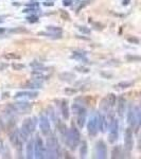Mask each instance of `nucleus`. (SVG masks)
<instances>
[{
  "label": "nucleus",
  "mask_w": 141,
  "mask_h": 159,
  "mask_svg": "<svg viewBox=\"0 0 141 159\" xmlns=\"http://www.w3.org/2000/svg\"><path fill=\"white\" fill-rule=\"evenodd\" d=\"M3 129V123H2V121H1V119H0V132Z\"/></svg>",
  "instance_id": "de8ad7c7"
},
{
  "label": "nucleus",
  "mask_w": 141,
  "mask_h": 159,
  "mask_svg": "<svg viewBox=\"0 0 141 159\" xmlns=\"http://www.w3.org/2000/svg\"><path fill=\"white\" fill-rule=\"evenodd\" d=\"M10 32H12V33H28V30L25 28H14V29H11Z\"/></svg>",
  "instance_id": "473e14b6"
},
{
  "label": "nucleus",
  "mask_w": 141,
  "mask_h": 159,
  "mask_svg": "<svg viewBox=\"0 0 141 159\" xmlns=\"http://www.w3.org/2000/svg\"><path fill=\"white\" fill-rule=\"evenodd\" d=\"M61 112L63 115V118L65 120H67L69 118V108H68V102L66 100H63L61 102Z\"/></svg>",
  "instance_id": "6ab92c4d"
},
{
  "label": "nucleus",
  "mask_w": 141,
  "mask_h": 159,
  "mask_svg": "<svg viewBox=\"0 0 141 159\" xmlns=\"http://www.w3.org/2000/svg\"><path fill=\"white\" fill-rule=\"evenodd\" d=\"M64 6H71V0H65V1H64Z\"/></svg>",
  "instance_id": "37998d69"
},
{
  "label": "nucleus",
  "mask_w": 141,
  "mask_h": 159,
  "mask_svg": "<svg viewBox=\"0 0 141 159\" xmlns=\"http://www.w3.org/2000/svg\"><path fill=\"white\" fill-rule=\"evenodd\" d=\"M59 14H61V17L63 19H65V20H70V16H69V14L67 13V12L63 11V10H59Z\"/></svg>",
  "instance_id": "e433bc0d"
},
{
  "label": "nucleus",
  "mask_w": 141,
  "mask_h": 159,
  "mask_svg": "<svg viewBox=\"0 0 141 159\" xmlns=\"http://www.w3.org/2000/svg\"><path fill=\"white\" fill-rule=\"evenodd\" d=\"M10 142L13 144L15 148H21V144H22V140L20 139L19 136V131H13L12 132H10Z\"/></svg>",
  "instance_id": "9b49d317"
},
{
  "label": "nucleus",
  "mask_w": 141,
  "mask_h": 159,
  "mask_svg": "<svg viewBox=\"0 0 141 159\" xmlns=\"http://www.w3.org/2000/svg\"><path fill=\"white\" fill-rule=\"evenodd\" d=\"M125 108H126V101L125 99L120 97L118 99V105H117V112H118V116L120 118H122L124 116V112H125Z\"/></svg>",
  "instance_id": "2eb2a0df"
},
{
  "label": "nucleus",
  "mask_w": 141,
  "mask_h": 159,
  "mask_svg": "<svg viewBox=\"0 0 141 159\" xmlns=\"http://www.w3.org/2000/svg\"><path fill=\"white\" fill-rule=\"evenodd\" d=\"M127 42L133 43V44H139V40H138V38L133 37V36H130V37H127Z\"/></svg>",
  "instance_id": "ea45409f"
},
{
  "label": "nucleus",
  "mask_w": 141,
  "mask_h": 159,
  "mask_svg": "<svg viewBox=\"0 0 141 159\" xmlns=\"http://www.w3.org/2000/svg\"><path fill=\"white\" fill-rule=\"evenodd\" d=\"M27 8H36V9H38V8H39V4H38L37 2H33V3H28L27 4Z\"/></svg>",
  "instance_id": "79ce46f5"
},
{
  "label": "nucleus",
  "mask_w": 141,
  "mask_h": 159,
  "mask_svg": "<svg viewBox=\"0 0 141 159\" xmlns=\"http://www.w3.org/2000/svg\"><path fill=\"white\" fill-rule=\"evenodd\" d=\"M44 6H53L54 3H53V2H44Z\"/></svg>",
  "instance_id": "a18cd8bd"
},
{
  "label": "nucleus",
  "mask_w": 141,
  "mask_h": 159,
  "mask_svg": "<svg viewBox=\"0 0 141 159\" xmlns=\"http://www.w3.org/2000/svg\"><path fill=\"white\" fill-rule=\"evenodd\" d=\"M118 129H119L118 120L111 119V123H109V138H108L111 143H114L118 139Z\"/></svg>",
  "instance_id": "39448f33"
},
{
  "label": "nucleus",
  "mask_w": 141,
  "mask_h": 159,
  "mask_svg": "<svg viewBox=\"0 0 141 159\" xmlns=\"http://www.w3.org/2000/svg\"><path fill=\"white\" fill-rule=\"evenodd\" d=\"M135 110H136V115H137L138 124L141 125V105L140 106H135Z\"/></svg>",
  "instance_id": "2f4dec72"
},
{
  "label": "nucleus",
  "mask_w": 141,
  "mask_h": 159,
  "mask_svg": "<svg viewBox=\"0 0 141 159\" xmlns=\"http://www.w3.org/2000/svg\"><path fill=\"white\" fill-rule=\"evenodd\" d=\"M58 76L59 79L64 82H71L75 79V75L73 73H71V72H63V73H61Z\"/></svg>",
  "instance_id": "4be33fe9"
},
{
  "label": "nucleus",
  "mask_w": 141,
  "mask_h": 159,
  "mask_svg": "<svg viewBox=\"0 0 141 159\" xmlns=\"http://www.w3.org/2000/svg\"><path fill=\"white\" fill-rule=\"evenodd\" d=\"M106 100H107V102H108V104L111 105V106H114L117 103V98H116V96H115L114 93H111V95L107 96Z\"/></svg>",
  "instance_id": "cd10ccee"
},
{
  "label": "nucleus",
  "mask_w": 141,
  "mask_h": 159,
  "mask_svg": "<svg viewBox=\"0 0 141 159\" xmlns=\"http://www.w3.org/2000/svg\"><path fill=\"white\" fill-rule=\"evenodd\" d=\"M133 82H120V83L117 84L115 87L116 88H121V89H125V88H130L133 86Z\"/></svg>",
  "instance_id": "a878e982"
},
{
  "label": "nucleus",
  "mask_w": 141,
  "mask_h": 159,
  "mask_svg": "<svg viewBox=\"0 0 141 159\" xmlns=\"http://www.w3.org/2000/svg\"><path fill=\"white\" fill-rule=\"evenodd\" d=\"M37 10L36 8H27V9H25L23 10V13H30V12H32V13H35V12H37Z\"/></svg>",
  "instance_id": "a19ab883"
},
{
  "label": "nucleus",
  "mask_w": 141,
  "mask_h": 159,
  "mask_svg": "<svg viewBox=\"0 0 141 159\" xmlns=\"http://www.w3.org/2000/svg\"><path fill=\"white\" fill-rule=\"evenodd\" d=\"M102 75H103V76H107V78H111V74H105L104 73V72H102Z\"/></svg>",
  "instance_id": "09e8293b"
},
{
  "label": "nucleus",
  "mask_w": 141,
  "mask_h": 159,
  "mask_svg": "<svg viewBox=\"0 0 141 159\" xmlns=\"http://www.w3.org/2000/svg\"><path fill=\"white\" fill-rule=\"evenodd\" d=\"M39 127H40V132L44 136H48L50 134L51 131V127H50V122L49 119L46 115H42L39 118Z\"/></svg>",
  "instance_id": "6e6552de"
},
{
  "label": "nucleus",
  "mask_w": 141,
  "mask_h": 159,
  "mask_svg": "<svg viewBox=\"0 0 141 159\" xmlns=\"http://www.w3.org/2000/svg\"><path fill=\"white\" fill-rule=\"evenodd\" d=\"M47 31L51 33H55V34H62L63 32V29L59 28V26H47Z\"/></svg>",
  "instance_id": "393cba45"
},
{
  "label": "nucleus",
  "mask_w": 141,
  "mask_h": 159,
  "mask_svg": "<svg viewBox=\"0 0 141 159\" xmlns=\"http://www.w3.org/2000/svg\"><path fill=\"white\" fill-rule=\"evenodd\" d=\"M45 145H44V141L40 138L39 136H37L34 140V157L37 159H42L46 158L45 156Z\"/></svg>",
  "instance_id": "7ed1b4c3"
},
{
  "label": "nucleus",
  "mask_w": 141,
  "mask_h": 159,
  "mask_svg": "<svg viewBox=\"0 0 141 159\" xmlns=\"http://www.w3.org/2000/svg\"><path fill=\"white\" fill-rule=\"evenodd\" d=\"M4 31H6V30H4L3 28H0V34H2V33H3Z\"/></svg>",
  "instance_id": "8fccbe9b"
},
{
  "label": "nucleus",
  "mask_w": 141,
  "mask_h": 159,
  "mask_svg": "<svg viewBox=\"0 0 141 159\" xmlns=\"http://www.w3.org/2000/svg\"><path fill=\"white\" fill-rule=\"evenodd\" d=\"M12 67H13L14 70H22V69H25V65L23 64H18V63H14L13 65H12Z\"/></svg>",
  "instance_id": "c9c22d12"
},
{
  "label": "nucleus",
  "mask_w": 141,
  "mask_h": 159,
  "mask_svg": "<svg viewBox=\"0 0 141 159\" xmlns=\"http://www.w3.org/2000/svg\"><path fill=\"white\" fill-rule=\"evenodd\" d=\"M27 20L29 21V22H31V23H35V22H38V17H37V16H35V15L28 16Z\"/></svg>",
  "instance_id": "4c0bfd02"
},
{
  "label": "nucleus",
  "mask_w": 141,
  "mask_h": 159,
  "mask_svg": "<svg viewBox=\"0 0 141 159\" xmlns=\"http://www.w3.org/2000/svg\"><path fill=\"white\" fill-rule=\"evenodd\" d=\"M125 59L128 62H141V56L138 55H132V54H127L125 56Z\"/></svg>",
  "instance_id": "c85d7f7f"
},
{
  "label": "nucleus",
  "mask_w": 141,
  "mask_h": 159,
  "mask_svg": "<svg viewBox=\"0 0 141 159\" xmlns=\"http://www.w3.org/2000/svg\"><path fill=\"white\" fill-rule=\"evenodd\" d=\"M11 107L13 108V112H20L23 114H28L31 110V105L30 103H28L27 101H20V102H16L14 105H11Z\"/></svg>",
  "instance_id": "1a4fd4ad"
},
{
  "label": "nucleus",
  "mask_w": 141,
  "mask_h": 159,
  "mask_svg": "<svg viewBox=\"0 0 141 159\" xmlns=\"http://www.w3.org/2000/svg\"><path fill=\"white\" fill-rule=\"evenodd\" d=\"M23 88H28V89H40L42 88V83H39V82L35 81V80H32V81L28 82L23 85Z\"/></svg>",
  "instance_id": "a211bd4d"
},
{
  "label": "nucleus",
  "mask_w": 141,
  "mask_h": 159,
  "mask_svg": "<svg viewBox=\"0 0 141 159\" xmlns=\"http://www.w3.org/2000/svg\"><path fill=\"white\" fill-rule=\"evenodd\" d=\"M30 66L31 67H33V68H39V67H42L44 65L42 64L40 62H31L30 63Z\"/></svg>",
  "instance_id": "58836bf2"
},
{
  "label": "nucleus",
  "mask_w": 141,
  "mask_h": 159,
  "mask_svg": "<svg viewBox=\"0 0 141 159\" xmlns=\"http://www.w3.org/2000/svg\"><path fill=\"white\" fill-rule=\"evenodd\" d=\"M95 157L105 159L107 157V146L103 140H99L95 144Z\"/></svg>",
  "instance_id": "423d86ee"
},
{
  "label": "nucleus",
  "mask_w": 141,
  "mask_h": 159,
  "mask_svg": "<svg viewBox=\"0 0 141 159\" xmlns=\"http://www.w3.org/2000/svg\"><path fill=\"white\" fill-rule=\"evenodd\" d=\"M78 92V90H76L75 88H70V87H67L65 89V93L67 96H73L75 95V93Z\"/></svg>",
  "instance_id": "f704fd0d"
},
{
  "label": "nucleus",
  "mask_w": 141,
  "mask_h": 159,
  "mask_svg": "<svg viewBox=\"0 0 141 159\" xmlns=\"http://www.w3.org/2000/svg\"><path fill=\"white\" fill-rule=\"evenodd\" d=\"M35 118L34 119H31V118H28V119H26L25 121H23L22 123V127L21 128L25 129L26 132H28V134H32L33 132L35 131V122H34Z\"/></svg>",
  "instance_id": "ddd939ff"
},
{
  "label": "nucleus",
  "mask_w": 141,
  "mask_h": 159,
  "mask_svg": "<svg viewBox=\"0 0 141 159\" xmlns=\"http://www.w3.org/2000/svg\"><path fill=\"white\" fill-rule=\"evenodd\" d=\"M71 59H78V61H81L85 64H89V61L88 59L86 57V53L85 52H79V51H75L71 56Z\"/></svg>",
  "instance_id": "f3484780"
},
{
  "label": "nucleus",
  "mask_w": 141,
  "mask_h": 159,
  "mask_svg": "<svg viewBox=\"0 0 141 159\" xmlns=\"http://www.w3.org/2000/svg\"><path fill=\"white\" fill-rule=\"evenodd\" d=\"M127 123L130 124L131 127H136L138 126V119L137 115H136L135 106H130L127 112Z\"/></svg>",
  "instance_id": "9d476101"
},
{
  "label": "nucleus",
  "mask_w": 141,
  "mask_h": 159,
  "mask_svg": "<svg viewBox=\"0 0 141 159\" xmlns=\"http://www.w3.org/2000/svg\"><path fill=\"white\" fill-rule=\"evenodd\" d=\"M38 97L37 91H19L15 95V99L23 98V99H35Z\"/></svg>",
  "instance_id": "4468645a"
},
{
  "label": "nucleus",
  "mask_w": 141,
  "mask_h": 159,
  "mask_svg": "<svg viewBox=\"0 0 141 159\" xmlns=\"http://www.w3.org/2000/svg\"><path fill=\"white\" fill-rule=\"evenodd\" d=\"M121 148L120 146H115L111 152V158H120L121 157Z\"/></svg>",
  "instance_id": "bb28decb"
},
{
  "label": "nucleus",
  "mask_w": 141,
  "mask_h": 159,
  "mask_svg": "<svg viewBox=\"0 0 141 159\" xmlns=\"http://www.w3.org/2000/svg\"><path fill=\"white\" fill-rule=\"evenodd\" d=\"M109 107H111V105L108 104L106 98H104L103 100L101 101V104H100V110H101V112H107L109 110Z\"/></svg>",
  "instance_id": "b1692460"
},
{
  "label": "nucleus",
  "mask_w": 141,
  "mask_h": 159,
  "mask_svg": "<svg viewBox=\"0 0 141 159\" xmlns=\"http://www.w3.org/2000/svg\"><path fill=\"white\" fill-rule=\"evenodd\" d=\"M87 131L90 136H95L99 132V124H98V115H94L89 118L87 123Z\"/></svg>",
  "instance_id": "20e7f679"
},
{
  "label": "nucleus",
  "mask_w": 141,
  "mask_h": 159,
  "mask_svg": "<svg viewBox=\"0 0 141 159\" xmlns=\"http://www.w3.org/2000/svg\"><path fill=\"white\" fill-rule=\"evenodd\" d=\"M4 59H20V56L16 54V53H8V54H4Z\"/></svg>",
  "instance_id": "7c9ffc66"
},
{
  "label": "nucleus",
  "mask_w": 141,
  "mask_h": 159,
  "mask_svg": "<svg viewBox=\"0 0 141 159\" xmlns=\"http://www.w3.org/2000/svg\"><path fill=\"white\" fill-rule=\"evenodd\" d=\"M87 151H88V145H87V141L84 140L81 142V149H80V155L81 158H85L87 155Z\"/></svg>",
  "instance_id": "5701e85b"
},
{
  "label": "nucleus",
  "mask_w": 141,
  "mask_h": 159,
  "mask_svg": "<svg viewBox=\"0 0 141 159\" xmlns=\"http://www.w3.org/2000/svg\"><path fill=\"white\" fill-rule=\"evenodd\" d=\"M57 131H58L59 135H61V138L65 140V137H66V135H67V132H68V129H67L66 125L64 124V123H62L59 120H58V124H57Z\"/></svg>",
  "instance_id": "412c9836"
},
{
  "label": "nucleus",
  "mask_w": 141,
  "mask_h": 159,
  "mask_svg": "<svg viewBox=\"0 0 141 159\" xmlns=\"http://www.w3.org/2000/svg\"><path fill=\"white\" fill-rule=\"evenodd\" d=\"M34 157V140L31 139L27 144V158L32 159Z\"/></svg>",
  "instance_id": "aec40b11"
},
{
  "label": "nucleus",
  "mask_w": 141,
  "mask_h": 159,
  "mask_svg": "<svg viewBox=\"0 0 141 159\" xmlns=\"http://www.w3.org/2000/svg\"><path fill=\"white\" fill-rule=\"evenodd\" d=\"M124 148L127 152H131L134 148V138H133V131L131 127L126 128L124 134Z\"/></svg>",
  "instance_id": "0eeeda50"
},
{
  "label": "nucleus",
  "mask_w": 141,
  "mask_h": 159,
  "mask_svg": "<svg viewBox=\"0 0 141 159\" xmlns=\"http://www.w3.org/2000/svg\"><path fill=\"white\" fill-rule=\"evenodd\" d=\"M98 124H99V131L105 132L107 129V120L103 115H98Z\"/></svg>",
  "instance_id": "dca6fc26"
},
{
  "label": "nucleus",
  "mask_w": 141,
  "mask_h": 159,
  "mask_svg": "<svg viewBox=\"0 0 141 159\" xmlns=\"http://www.w3.org/2000/svg\"><path fill=\"white\" fill-rule=\"evenodd\" d=\"M130 3V0H123V6H127Z\"/></svg>",
  "instance_id": "49530a36"
},
{
  "label": "nucleus",
  "mask_w": 141,
  "mask_h": 159,
  "mask_svg": "<svg viewBox=\"0 0 141 159\" xmlns=\"http://www.w3.org/2000/svg\"><path fill=\"white\" fill-rule=\"evenodd\" d=\"M78 29L80 32H82L83 34H90V29L84 26H78Z\"/></svg>",
  "instance_id": "72a5a7b5"
},
{
  "label": "nucleus",
  "mask_w": 141,
  "mask_h": 159,
  "mask_svg": "<svg viewBox=\"0 0 141 159\" xmlns=\"http://www.w3.org/2000/svg\"><path fill=\"white\" fill-rule=\"evenodd\" d=\"M86 122V110L84 107L76 112V124L80 128H83Z\"/></svg>",
  "instance_id": "f8f14e48"
},
{
  "label": "nucleus",
  "mask_w": 141,
  "mask_h": 159,
  "mask_svg": "<svg viewBox=\"0 0 141 159\" xmlns=\"http://www.w3.org/2000/svg\"><path fill=\"white\" fill-rule=\"evenodd\" d=\"M75 69L76 71L81 72V73H89V68H87V67H84V66H75Z\"/></svg>",
  "instance_id": "c756f323"
},
{
  "label": "nucleus",
  "mask_w": 141,
  "mask_h": 159,
  "mask_svg": "<svg viewBox=\"0 0 141 159\" xmlns=\"http://www.w3.org/2000/svg\"><path fill=\"white\" fill-rule=\"evenodd\" d=\"M45 148H46L45 149V156H46V158L54 159L61 156V148H59L57 138L54 135H51V136L48 137Z\"/></svg>",
  "instance_id": "f257e3e1"
},
{
  "label": "nucleus",
  "mask_w": 141,
  "mask_h": 159,
  "mask_svg": "<svg viewBox=\"0 0 141 159\" xmlns=\"http://www.w3.org/2000/svg\"><path fill=\"white\" fill-rule=\"evenodd\" d=\"M81 142V134L75 127H71L68 129L67 135L65 137V143L70 150H75L76 146L80 144Z\"/></svg>",
  "instance_id": "f03ea898"
},
{
  "label": "nucleus",
  "mask_w": 141,
  "mask_h": 159,
  "mask_svg": "<svg viewBox=\"0 0 141 159\" xmlns=\"http://www.w3.org/2000/svg\"><path fill=\"white\" fill-rule=\"evenodd\" d=\"M8 67V64H0V70H4Z\"/></svg>",
  "instance_id": "c03bdc74"
},
{
  "label": "nucleus",
  "mask_w": 141,
  "mask_h": 159,
  "mask_svg": "<svg viewBox=\"0 0 141 159\" xmlns=\"http://www.w3.org/2000/svg\"><path fill=\"white\" fill-rule=\"evenodd\" d=\"M0 144H1V143H0Z\"/></svg>",
  "instance_id": "3c124183"
}]
</instances>
